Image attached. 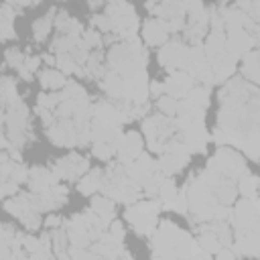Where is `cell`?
<instances>
[{
  "instance_id": "1",
  "label": "cell",
  "mask_w": 260,
  "mask_h": 260,
  "mask_svg": "<svg viewBox=\"0 0 260 260\" xmlns=\"http://www.w3.org/2000/svg\"><path fill=\"white\" fill-rule=\"evenodd\" d=\"M167 28H165V22L162 20H146L144 22V32H142V37H144V41H146V45H162L165 41H167Z\"/></svg>"
},
{
  "instance_id": "2",
  "label": "cell",
  "mask_w": 260,
  "mask_h": 260,
  "mask_svg": "<svg viewBox=\"0 0 260 260\" xmlns=\"http://www.w3.org/2000/svg\"><path fill=\"white\" fill-rule=\"evenodd\" d=\"M100 85H102V89H104L108 95H112V98H122V100H124V79H122V75H120L118 71H108V73L102 77Z\"/></svg>"
},
{
  "instance_id": "3",
  "label": "cell",
  "mask_w": 260,
  "mask_h": 260,
  "mask_svg": "<svg viewBox=\"0 0 260 260\" xmlns=\"http://www.w3.org/2000/svg\"><path fill=\"white\" fill-rule=\"evenodd\" d=\"M225 51V32L223 30H211V35L205 41V57L211 59L215 55H221Z\"/></svg>"
},
{
  "instance_id": "4",
  "label": "cell",
  "mask_w": 260,
  "mask_h": 260,
  "mask_svg": "<svg viewBox=\"0 0 260 260\" xmlns=\"http://www.w3.org/2000/svg\"><path fill=\"white\" fill-rule=\"evenodd\" d=\"M242 63H244V77L250 79V83H258V51L250 49L248 53L242 55Z\"/></svg>"
},
{
  "instance_id": "5",
  "label": "cell",
  "mask_w": 260,
  "mask_h": 260,
  "mask_svg": "<svg viewBox=\"0 0 260 260\" xmlns=\"http://www.w3.org/2000/svg\"><path fill=\"white\" fill-rule=\"evenodd\" d=\"M102 181H104V173L102 171H91L87 177H83L77 185V189L83 193V195H93L100 187H102Z\"/></svg>"
},
{
  "instance_id": "6",
  "label": "cell",
  "mask_w": 260,
  "mask_h": 260,
  "mask_svg": "<svg viewBox=\"0 0 260 260\" xmlns=\"http://www.w3.org/2000/svg\"><path fill=\"white\" fill-rule=\"evenodd\" d=\"M53 14H57V10H49L45 16H41L35 24H32V37H35V41H45L47 39V35H49V30H51V24H53Z\"/></svg>"
},
{
  "instance_id": "7",
  "label": "cell",
  "mask_w": 260,
  "mask_h": 260,
  "mask_svg": "<svg viewBox=\"0 0 260 260\" xmlns=\"http://www.w3.org/2000/svg\"><path fill=\"white\" fill-rule=\"evenodd\" d=\"M41 85L43 87H49V89H61V87H65V75L61 73V71H55V69H47V71H43L41 73Z\"/></svg>"
},
{
  "instance_id": "8",
  "label": "cell",
  "mask_w": 260,
  "mask_h": 260,
  "mask_svg": "<svg viewBox=\"0 0 260 260\" xmlns=\"http://www.w3.org/2000/svg\"><path fill=\"white\" fill-rule=\"evenodd\" d=\"M205 252H209V254H215L219 248H221V244H219V240L215 238V234L209 230V225H203L201 228V236H199V242H197Z\"/></svg>"
},
{
  "instance_id": "9",
  "label": "cell",
  "mask_w": 260,
  "mask_h": 260,
  "mask_svg": "<svg viewBox=\"0 0 260 260\" xmlns=\"http://www.w3.org/2000/svg\"><path fill=\"white\" fill-rule=\"evenodd\" d=\"M177 193H179V191H177L175 181H173V179H162V183H160V187H158V195H160V199H162V203H165L167 209H171V205H173Z\"/></svg>"
},
{
  "instance_id": "10",
  "label": "cell",
  "mask_w": 260,
  "mask_h": 260,
  "mask_svg": "<svg viewBox=\"0 0 260 260\" xmlns=\"http://www.w3.org/2000/svg\"><path fill=\"white\" fill-rule=\"evenodd\" d=\"M215 193H217V201L221 205H230L236 201V187L228 181H221L217 187H215Z\"/></svg>"
},
{
  "instance_id": "11",
  "label": "cell",
  "mask_w": 260,
  "mask_h": 260,
  "mask_svg": "<svg viewBox=\"0 0 260 260\" xmlns=\"http://www.w3.org/2000/svg\"><path fill=\"white\" fill-rule=\"evenodd\" d=\"M91 211H93L98 217L108 215V213H114V201H112L110 197H102V195H98V197L91 199Z\"/></svg>"
},
{
  "instance_id": "12",
  "label": "cell",
  "mask_w": 260,
  "mask_h": 260,
  "mask_svg": "<svg viewBox=\"0 0 260 260\" xmlns=\"http://www.w3.org/2000/svg\"><path fill=\"white\" fill-rule=\"evenodd\" d=\"M55 65L59 67L61 73H75V67H77V63L71 57V53H59L57 59H55Z\"/></svg>"
},
{
  "instance_id": "13",
  "label": "cell",
  "mask_w": 260,
  "mask_h": 260,
  "mask_svg": "<svg viewBox=\"0 0 260 260\" xmlns=\"http://www.w3.org/2000/svg\"><path fill=\"white\" fill-rule=\"evenodd\" d=\"M158 110L167 116V118H171V116H175L177 114V98H173V95H158Z\"/></svg>"
},
{
  "instance_id": "14",
  "label": "cell",
  "mask_w": 260,
  "mask_h": 260,
  "mask_svg": "<svg viewBox=\"0 0 260 260\" xmlns=\"http://www.w3.org/2000/svg\"><path fill=\"white\" fill-rule=\"evenodd\" d=\"M91 150H93V156H98L102 160H108L114 154V148H112V144L108 140H95V144H93Z\"/></svg>"
},
{
  "instance_id": "15",
  "label": "cell",
  "mask_w": 260,
  "mask_h": 260,
  "mask_svg": "<svg viewBox=\"0 0 260 260\" xmlns=\"http://www.w3.org/2000/svg\"><path fill=\"white\" fill-rule=\"evenodd\" d=\"M256 187H258V179L256 177H242L240 179V191L244 193V197H256Z\"/></svg>"
},
{
  "instance_id": "16",
  "label": "cell",
  "mask_w": 260,
  "mask_h": 260,
  "mask_svg": "<svg viewBox=\"0 0 260 260\" xmlns=\"http://www.w3.org/2000/svg\"><path fill=\"white\" fill-rule=\"evenodd\" d=\"M61 100H65V95L63 93H41L39 95V106L41 108H47V110H53Z\"/></svg>"
},
{
  "instance_id": "17",
  "label": "cell",
  "mask_w": 260,
  "mask_h": 260,
  "mask_svg": "<svg viewBox=\"0 0 260 260\" xmlns=\"http://www.w3.org/2000/svg\"><path fill=\"white\" fill-rule=\"evenodd\" d=\"M57 106H59V108H57V116H59V118H71V116L75 114V100H71V98L61 100Z\"/></svg>"
},
{
  "instance_id": "18",
  "label": "cell",
  "mask_w": 260,
  "mask_h": 260,
  "mask_svg": "<svg viewBox=\"0 0 260 260\" xmlns=\"http://www.w3.org/2000/svg\"><path fill=\"white\" fill-rule=\"evenodd\" d=\"M171 209H175L177 213H183V215L187 213V209H189V197H187V193H185V191L177 193V197H175V201H173Z\"/></svg>"
},
{
  "instance_id": "19",
  "label": "cell",
  "mask_w": 260,
  "mask_h": 260,
  "mask_svg": "<svg viewBox=\"0 0 260 260\" xmlns=\"http://www.w3.org/2000/svg\"><path fill=\"white\" fill-rule=\"evenodd\" d=\"M4 57H6V63H8L10 67H14V69H18V67L24 63V55H22L18 49H8Z\"/></svg>"
},
{
  "instance_id": "20",
  "label": "cell",
  "mask_w": 260,
  "mask_h": 260,
  "mask_svg": "<svg viewBox=\"0 0 260 260\" xmlns=\"http://www.w3.org/2000/svg\"><path fill=\"white\" fill-rule=\"evenodd\" d=\"M10 179L16 181V183H24V181H28V169H26L22 162H14L12 173H10Z\"/></svg>"
},
{
  "instance_id": "21",
  "label": "cell",
  "mask_w": 260,
  "mask_h": 260,
  "mask_svg": "<svg viewBox=\"0 0 260 260\" xmlns=\"http://www.w3.org/2000/svg\"><path fill=\"white\" fill-rule=\"evenodd\" d=\"M91 24L93 26H98L100 30H112V20H110V16L108 14H95L93 18H91Z\"/></svg>"
},
{
  "instance_id": "22",
  "label": "cell",
  "mask_w": 260,
  "mask_h": 260,
  "mask_svg": "<svg viewBox=\"0 0 260 260\" xmlns=\"http://www.w3.org/2000/svg\"><path fill=\"white\" fill-rule=\"evenodd\" d=\"M81 41H83L89 49H91V47H100V45H102V37H100V32H95V30H85Z\"/></svg>"
},
{
  "instance_id": "23",
  "label": "cell",
  "mask_w": 260,
  "mask_h": 260,
  "mask_svg": "<svg viewBox=\"0 0 260 260\" xmlns=\"http://www.w3.org/2000/svg\"><path fill=\"white\" fill-rule=\"evenodd\" d=\"M230 215H232L230 205H219V207H213V211H211V217L215 221H225V219H230Z\"/></svg>"
},
{
  "instance_id": "24",
  "label": "cell",
  "mask_w": 260,
  "mask_h": 260,
  "mask_svg": "<svg viewBox=\"0 0 260 260\" xmlns=\"http://www.w3.org/2000/svg\"><path fill=\"white\" fill-rule=\"evenodd\" d=\"M181 4H183V10L189 12V14H195V12L203 10V2L201 0H181Z\"/></svg>"
},
{
  "instance_id": "25",
  "label": "cell",
  "mask_w": 260,
  "mask_h": 260,
  "mask_svg": "<svg viewBox=\"0 0 260 260\" xmlns=\"http://www.w3.org/2000/svg\"><path fill=\"white\" fill-rule=\"evenodd\" d=\"M0 191H2V197L4 195H16V191H18V183L16 181H8V179H4V183L0 185Z\"/></svg>"
},
{
  "instance_id": "26",
  "label": "cell",
  "mask_w": 260,
  "mask_h": 260,
  "mask_svg": "<svg viewBox=\"0 0 260 260\" xmlns=\"http://www.w3.org/2000/svg\"><path fill=\"white\" fill-rule=\"evenodd\" d=\"M110 234H112L118 242H122V240H124V228H122V223L116 221V219H112V221H110Z\"/></svg>"
},
{
  "instance_id": "27",
  "label": "cell",
  "mask_w": 260,
  "mask_h": 260,
  "mask_svg": "<svg viewBox=\"0 0 260 260\" xmlns=\"http://www.w3.org/2000/svg\"><path fill=\"white\" fill-rule=\"evenodd\" d=\"M14 228L8 223H0V242H10V238L14 236Z\"/></svg>"
},
{
  "instance_id": "28",
  "label": "cell",
  "mask_w": 260,
  "mask_h": 260,
  "mask_svg": "<svg viewBox=\"0 0 260 260\" xmlns=\"http://www.w3.org/2000/svg\"><path fill=\"white\" fill-rule=\"evenodd\" d=\"M20 242H22V246H24V248H26V250H28L30 254H32L35 250H39V238H30V236H22V240H20Z\"/></svg>"
},
{
  "instance_id": "29",
  "label": "cell",
  "mask_w": 260,
  "mask_h": 260,
  "mask_svg": "<svg viewBox=\"0 0 260 260\" xmlns=\"http://www.w3.org/2000/svg\"><path fill=\"white\" fill-rule=\"evenodd\" d=\"M39 63H41V59H39V57H24V63H22V65H24L30 73H35V71L39 69Z\"/></svg>"
},
{
  "instance_id": "30",
  "label": "cell",
  "mask_w": 260,
  "mask_h": 260,
  "mask_svg": "<svg viewBox=\"0 0 260 260\" xmlns=\"http://www.w3.org/2000/svg\"><path fill=\"white\" fill-rule=\"evenodd\" d=\"M12 167H14L12 158H10V160H6V162H2V165H0V179H10Z\"/></svg>"
},
{
  "instance_id": "31",
  "label": "cell",
  "mask_w": 260,
  "mask_h": 260,
  "mask_svg": "<svg viewBox=\"0 0 260 260\" xmlns=\"http://www.w3.org/2000/svg\"><path fill=\"white\" fill-rule=\"evenodd\" d=\"M215 256H217L219 260H234V258H236V252L230 250V248H223V250L219 248V250L215 252Z\"/></svg>"
},
{
  "instance_id": "32",
  "label": "cell",
  "mask_w": 260,
  "mask_h": 260,
  "mask_svg": "<svg viewBox=\"0 0 260 260\" xmlns=\"http://www.w3.org/2000/svg\"><path fill=\"white\" fill-rule=\"evenodd\" d=\"M162 91H165V85L160 83V81H154V83H150V89H148V93H152V95H162Z\"/></svg>"
},
{
  "instance_id": "33",
  "label": "cell",
  "mask_w": 260,
  "mask_h": 260,
  "mask_svg": "<svg viewBox=\"0 0 260 260\" xmlns=\"http://www.w3.org/2000/svg\"><path fill=\"white\" fill-rule=\"evenodd\" d=\"M59 223H61V217H59V215H49V217L45 219V225H47V228H57Z\"/></svg>"
},
{
  "instance_id": "34",
  "label": "cell",
  "mask_w": 260,
  "mask_h": 260,
  "mask_svg": "<svg viewBox=\"0 0 260 260\" xmlns=\"http://www.w3.org/2000/svg\"><path fill=\"white\" fill-rule=\"evenodd\" d=\"M43 59H45V63H47V65H55V59H57V57H53V55H49V53H47Z\"/></svg>"
},
{
  "instance_id": "35",
  "label": "cell",
  "mask_w": 260,
  "mask_h": 260,
  "mask_svg": "<svg viewBox=\"0 0 260 260\" xmlns=\"http://www.w3.org/2000/svg\"><path fill=\"white\" fill-rule=\"evenodd\" d=\"M6 160H10V154H8V152H4V150H0V165H2V162H6Z\"/></svg>"
},
{
  "instance_id": "36",
  "label": "cell",
  "mask_w": 260,
  "mask_h": 260,
  "mask_svg": "<svg viewBox=\"0 0 260 260\" xmlns=\"http://www.w3.org/2000/svg\"><path fill=\"white\" fill-rule=\"evenodd\" d=\"M102 2H104V0H87V4H89L91 8H95V6H100Z\"/></svg>"
},
{
  "instance_id": "37",
  "label": "cell",
  "mask_w": 260,
  "mask_h": 260,
  "mask_svg": "<svg viewBox=\"0 0 260 260\" xmlns=\"http://www.w3.org/2000/svg\"><path fill=\"white\" fill-rule=\"evenodd\" d=\"M32 2H35V4H39V2H41V0H32Z\"/></svg>"
},
{
  "instance_id": "38",
  "label": "cell",
  "mask_w": 260,
  "mask_h": 260,
  "mask_svg": "<svg viewBox=\"0 0 260 260\" xmlns=\"http://www.w3.org/2000/svg\"><path fill=\"white\" fill-rule=\"evenodd\" d=\"M221 2H228V0H221Z\"/></svg>"
},
{
  "instance_id": "39",
  "label": "cell",
  "mask_w": 260,
  "mask_h": 260,
  "mask_svg": "<svg viewBox=\"0 0 260 260\" xmlns=\"http://www.w3.org/2000/svg\"><path fill=\"white\" fill-rule=\"evenodd\" d=\"M0 197H2V191H0Z\"/></svg>"
}]
</instances>
